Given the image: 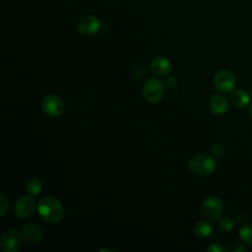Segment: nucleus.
<instances>
[{"label": "nucleus", "mask_w": 252, "mask_h": 252, "mask_svg": "<svg viewBox=\"0 0 252 252\" xmlns=\"http://www.w3.org/2000/svg\"><path fill=\"white\" fill-rule=\"evenodd\" d=\"M37 211L40 217L47 222H59L64 216V208L59 200L54 197H44L37 205Z\"/></svg>", "instance_id": "1"}, {"label": "nucleus", "mask_w": 252, "mask_h": 252, "mask_svg": "<svg viewBox=\"0 0 252 252\" xmlns=\"http://www.w3.org/2000/svg\"><path fill=\"white\" fill-rule=\"evenodd\" d=\"M188 168L195 174L205 176L211 174L216 168V161L213 157L206 154L192 156L188 160Z\"/></svg>", "instance_id": "2"}, {"label": "nucleus", "mask_w": 252, "mask_h": 252, "mask_svg": "<svg viewBox=\"0 0 252 252\" xmlns=\"http://www.w3.org/2000/svg\"><path fill=\"white\" fill-rule=\"evenodd\" d=\"M142 92L145 99L148 102L157 103L163 96L164 83L158 78H150L144 83Z\"/></svg>", "instance_id": "3"}, {"label": "nucleus", "mask_w": 252, "mask_h": 252, "mask_svg": "<svg viewBox=\"0 0 252 252\" xmlns=\"http://www.w3.org/2000/svg\"><path fill=\"white\" fill-rule=\"evenodd\" d=\"M214 84L220 93L228 94L235 88L236 80L230 71L220 70L214 77Z\"/></svg>", "instance_id": "4"}, {"label": "nucleus", "mask_w": 252, "mask_h": 252, "mask_svg": "<svg viewBox=\"0 0 252 252\" xmlns=\"http://www.w3.org/2000/svg\"><path fill=\"white\" fill-rule=\"evenodd\" d=\"M23 235L18 230L5 231L0 238V247L4 252H18L22 245Z\"/></svg>", "instance_id": "5"}, {"label": "nucleus", "mask_w": 252, "mask_h": 252, "mask_svg": "<svg viewBox=\"0 0 252 252\" xmlns=\"http://www.w3.org/2000/svg\"><path fill=\"white\" fill-rule=\"evenodd\" d=\"M222 212V202L217 196H209L202 204V213L209 220H218Z\"/></svg>", "instance_id": "6"}, {"label": "nucleus", "mask_w": 252, "mask_h": 252, "mask_svg": "<svg viewBox=\"0 0 252 252\" xmlns=\"http://www.w3.org/2000/svg\"><path fill=\"white\" fill-rule=\"evenodd\" d=\"M41 108L46 115L51 117H58L64 112L65 105L62 99L58 96L54 94H48L42 99Z\"/></svg>", "instance_id": "7"}, {"label": "nucleus", "mask_w": 252, "mask_h": 252, "mask_svg": "<svg viewBox=\"0 0 252 252\" xmlns=\"http://www.w3.org/2000/svg\"><path fill=\"white\" fill-rule=\"evenodd\" d=\"M36 208L35 201L30 196H21L15 203L14 214L18 218L26 219L31 217Z\"/></svg>", "instance_id": "8"}, {"label": "nucleus", "mask_w": 252, "mask_h": 252, "mask_svg": "<svg viewBox=\"0 0 252 252\" xmlns=\"http://www.w3.org/2000/svg\"><path fill=\"white\" fill-rule=\"evenodd\" d=\"M78 31L85 35H92L96 33L100 29V21L97 17L89 15L83 17L77 25Z\"/></svg>", "instance_id": "9"}, {"label": "nucleus", "mask_w": 252, "mask_h": 252, "mask_svg": "<svg viewBox=\"0 0 252 252\" xmlns=\"http://www.w3.org/2000/svg\"><path fill=\"white\" fill-rule=\"evenodd\" d=\"M151 70L154 74L158 76H167L171 72L172 66L168 59L161 56H158L152 60Z\"/></svg>", "instance_id": "10"}, {"label": "nucleus", "mask_w": 252, "mask_h": 252, "mask_svg": "<svg viewBox=\"0 0 252 252\" xmlns=\"http://www.w3.org/2000/svg\"><path fill=\"white\" fill-rule=\"evenodd\" d=\"M22 235L28 242L35 243L42 238L43 232L39 225L28 223L22 227Z\"/></svg>", "instance_id": "11"}, {"label": "nucleus", "mask_w": 252, "mask_h": 252, "mask_svg": "<svg viewBox=\"0 0 252 252\" xmlns=\"http://www.w3.org/2000/svg\"><path fill=\"white\" fill-rule=\"evenodd\" d=\"M210 109L217 115L226 113L228 110V102L226 98L220 94H215L210 99Z\"/></svg>", "instance_id": "12"}, {"label": "nucleus", "mask_w": 252, "mask_h": 252, "mask_svg": "<svg viewBox=\"0 0 252 252\" xmlns=\"http://www.w3.org/2000/svg\"><path fill=\"white\" fill-rule=\"evenodd\" d=\"M249 100H250V96L243 90H237V91L233 92L230 95L231 103L234 106L239 107V108H242V107H245L246 105H248Z\"/></svg>", "instance_id": "13"}, {"label": "nucleus", "mask_w": 252, "mask_h": 252, "mask_svg": "<svg viewBox=\"0 0 252 252\" xmlns=\"http://www.w3.org/2000/svg\"><path fill=\"white\" fill-rule=\"evenodd\" d=\"M193 231L197 237L206 238L212 233L213 226L208 221H199L195 224Z\"/></svg>", "instance_id": "14"}, {"label": "nucleus", "mask_w": 252, "mask_h": 252, "mask_svg": "<svg viewBox=\"0 0 252 252\" xmlns=\"http://www.w3.org/2000/svg\"><path fill=\"white\" fill-rule=\"evenodd\" d=\"M42 189V183L41 180L36 177H32L28 180L26 184V191L30 195H37L40 193Z\"/></svg>", "instance_id": "15"}, {"label": "nucleus", "mask_w": 252, "mask_h": 252, "mask_svg": "<svg viewBox=\"0 0 252 252\" xmlns=\"http://www.w3.org/2000/svg\"><path fill=\"white\" fill-rule=\"evenodd\" d=\"M239 236L244 243L252 246V224L243 225L239 230Z\"/></svg>", "instance_id": "16"}, {"label": "nucleus", "mask_w": 252, "mask_h": 252, "mask_svg": "<svg viewBox=\"0 0 252 252\" xmlns=\"http://www.w3.org/2000/svg\"><path fill=\"white\" fill-rule=\"evenodd\" d=\"M219 225L224 231H231L234 228L235 223H234V220H232L231 217L224 216L220 219V220L219 222Z\"/></svg>", "instance_id": "17"}, {"label": "nucleus", "mask_w": 252, "mask_h": 252, "mask_svg": "<svg viewBox=\"0 0 252 252\" xmlns=\"http://www.w3.org/2000/svg\"><path fill=\"white\" fill-rule=\"evenodd\" d=\"M208 252H229V249L220 243H212L207 247Z\"/></svg>", "instance_id": "18"}, {"label": "nucleus", "mask_w": 252, "mask_h": 252, "mask_svg": "<svg viewBox=\"0 0 252 252\" xmlns=\"http://www.w3.org/2000/svg\"><path fill=\"white\" fill-rule=\"evenodd\" d=\"M211 152H212V154L214 155V157L220 158V157L222 156L224 150H223V147H222L220 144H215V145L211 148Z\"/></svg>", "instance_id": "19"}, {"label": "nucleus", "mask_w": 252, "mask_h": 252, "mask_svg": "<svg viewBox=\"0 0 252 252\" xmlns=\"http://www.w3.org/2000/svg\"><path fill=\"white\" fill-rule=\"evenodd\" d=\"M0 203H1V217H4L8 211V200L4 196V194H0Z\"/></svg>", "instance_id": "20"}, {"label": "nucleus", "mask_w": 252, "mask_h": 252, "mask_svg": "<svg viewBox=\"0 0 252 252\" xmlns=\"http://www.w3.org/2000/svg\"><path fill=\"white\" fill-rule=\"evenodd\" d=\"M177 80H176V78H174V77H168L167 79H165V81H164V87L166 88V89H169V90H173V89H175L176 87H177Z\"/></svg>", "instance_id": "21"}, {"label": "nucleus", "mask_w": 252, "mask_h": 252, "mask_svg": "<svg viewBox=\"0 0 252 252\" xmlns=\"http://www.w3.org/2000/svg\"><path fill=\"white\" fill-rule=\"evenodd\" d=\"M137 73H139V75H138V79H139L140 77L144 76V75H145V73H146V69H145V67H144L143 65H137V66H135V67L133 68V76L135 77V76L137 75Z\"/></svg>", "instance_id": "22"}, {"label": "nucleus", "mask_w": 252, "mask_h": 252, "mask_svg": "<svg viewBox=\"0 0 252 252\" xmlns=\"http://www.w3.org/2000/svg\"><path fill=\"white\" fill-rule=\"evenodd\" d=\"M232 250H233L234 252H245V251H246V248L243 247V246L240 245V244H236V245L232 248Z\"/></svg>", "instance_id": "23"}, {"label": "nucleus", "mask_w": 252, "mask_h": 252, "mask_svg": "<svg viewBox=\"0 0 252 252\" xmlns=\"http://www.w3.org/2000/svg\"><path fill=\"white\" fill-rule=\"evenodd\" d=\"M249 112H250V116L252 118V102L250 103V106H249Z\"/></svg>", "instance_id": "24"}, {"label": "nucleus", "mask_w": 252, "mask_h": 252, "mask_svg": "<svg viewBox=\"0 0 252 252\" xmlns=\"http://www.w3.org/2000/svg\"><path fill=\"white\" fill-rule=\"evenodd\" d=\"M251 93H252V87H251Z\"/></svg>", "instance_id": "25"}]
</instances>
